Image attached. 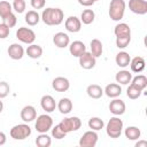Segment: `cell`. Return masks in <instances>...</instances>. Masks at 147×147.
Here are the masks:
<instances>
[{
    "instance_id": "7bdbcfd3",
    "label": "cell",
    "mask_w": 147,
    "mask_h": 147,
    "mask_svg": "<svg viewBox=\"0 0 147 147\" xmlns=\"http://www.w3.org/2000/svg\"><path fill=\"white\" fill-rule=\"evenodd\" d=\"M94 2H95L94 0H78V3L82 5V6H84V7H90V6H92Z\"/></svg>"
},
{
    "instance_id": "9a60e30c",
    "label": "cell",
    "mask_w": 147,
    "mask_h": 147,
    "mask_svg": "<svg viewBox=\"0 0 147 147\" xmlns=\"http://www.w3.org/2000/svg\"><path fill=\"white\" fill-rule=\"evenodd\" d=\"M53 42H54V45H55L56 47H59V48H64V47L69 46V44H70V38H69V36H68L67 33H64V32H57V33H55L54 37H53Z\"/></svg>"
},
{
    "instance_id": "484cf974",
    "label": "cell",
    "mask_w": 147,
    "mask_h": 147,
    "mask_svg": "<svg viewBox=\"0 0 147 147\" xmlns=\"http://www.w3.org/2000/svg\"><path fill=\"white\" fill-rule=\"evenodd\" d=\"M24 21L28 23V25H37L40 21V16L38 14V11L36 10H29L26 14H25V17H24Z\"/></svg>"
},
{
    "instance_id": "7a4b0ae2",
    "label": "cell",
    "mask_w": 147,
    "mask_h": 147,
    "mask_svg": "<svg viewBox=\"0 0 147 147\" xmlns=\"http://www.w3.org/2000/svg\"><path fill=\"white\" fill-rule=\"evenodd\" d=\"M126 3L124 0H111L109 3V17L113 21H121L125 13Z\"/></svg>"
},
{
    "instance_id": "7dc6e473",
    "label": "cell",
    "mask_w": 147,
    "mask_h": 147,
    "mask_svg": "<svg viewBox=\"0 0 147 147\" xmlns=\"http://www.w3.org/2000/svg\"><path fill=\"white\" fill-rule=\"evenodd\" d=\"M94 1H99V0H94Z\"/></svg>"
},
{
    "instance_id": "8992f818",
    "label": "cell",
    "mask_w": 147,
    "mask_h": 147,
    "mask_svg": "<svg viewBox=\"0 0 147 147\" xmlns=\"http://www.w3.org/2000/svg\"><path fill=\"white\" fill-rule=\"evenodd\" d=\"M52 126H53V119L49 115L42 114V115L37 117L34 127L39 133H46L48 130L52 129Z\"/></svg>"
},
{
    "instance_id": "3957f363",
    "label": "cell",
    "mask_w": 147,
    "mask_h": 147,
    "mask_svg": "<svg viewBox=\"0 0 147 147\" xmlns=\"http://www.w3.org/2000/svg\"><path fill=\"white\" fill-rule=\"evenodd\" d=\"M122 130H123V121L119 119L118 117H111L106 126V131L107 134L110 138H118L122 134Z\"/></svg>"
},
{
    "instance_id": "1f68e13d",
    "label": "cell",
    "mask_w": 147,
    "mask_h": 147,
    "mask_svg": "<svg viewBox=\"0 0 147 147\" xmlns=\"http://www.w3.org/2000/svg\"><path fill=\"white\" fill-rule=\"evenodd\" d=\"M131 84H133L134 86L139 87V88L142 91V90H145L146 86H147V78H146V76H144V75H138V76H136V77H133V78L131 79Z\"/></svg>"
},
{
    "instance_id": "ab89813d",
    "label": "cell",
    "mask_w": 147,
    "mask_h": 147,
    "mask_svg": "<svg viewBox=\"0 0 147 147\" xmlns=\"http://www.w3.org/2000/svg\"><path fill=\"white\" fill-rule=\"evenodd\" d=\"M10 92L9 84L7 82H0V99L6 98Z\"/></svg>"
},
{
    "instance_id": "2e32d148",
    "label": "cell",
    "mask_w": 147,
    "mask_h": 147,
    "mask_svg": "<svg viewBox=\"0 0 147 147\" xmlns=\"http://www.w3.org/2000/svg\"><path fill=\"white\" fill-rule=\"evenodd\" d=\"M7 53L13 60H21L24 55V49L20 44H11L7 49Z\"/></svg>"
},
{
    "instance_id": "f546056e",
    "label": "cell",
    "mask_w": 147,
    "mask_h": 147,
    "mask_svg": "<svg viewBox=\"0 0 147 147\" xmlns=\"http://www.w3.org/2000/svg\"><path fill=\"white\" fill-rule=\"evenodd\" d=\"M114 33L116 37L118 36H126V34H131V29L126 23H118L115 29H114Z\"/></svg>"
},
{
    "instance_id": "5bb4252c",
    "label": "cell",
    "mask_w": 147,
    "mask_h": 147,
    "mask_svg": "<svg viewBox=\"0 0 147 147\" xmlns=\"http://www.w3.org/2000/svg\"><path fill=\"white\" fill-rule=\"evenodd\" d=\"M36 117H37V110H36V108L33 106L28 105V106L22 108V110H21V118H22L23 122L30 123L33 119H36Z\"/></svg>"
},
{
    "instance_id": "bcb514c9",
    "label": "cell",
    "mask_w": 147,
    "mask_h": 147,
    "mask_svg": "<svg viewBox=\"0 0 147 147\" xmlns=\"http://www.w3.org/2000/svg\"><path fill=\"white\" fill-rule=\"evenodd\" d=\"M2 109H3V103H2V101L0 100V113L2 111Z\"/></svg>"
},
{
    "instance_id": "30bf717a",
    "label": "cell",
    "mask_w": 147,
    "mask_h": 147,
    "mask_svg": "<svg viewBox=\"0 0 147 147\" xmlns=\"http://www.w3.org/2000/svg\"><path fill=\"white\" fill-rule=\"evenodd\" d=\"M129 8L132 13L137 15H145L147 13V1L146 0H130Z\"/></svg>"
},
{
    "instance_id": "ac0fdd59",
    "label": "cell",
    "mask_w": 147,
    "mask_h": 147,
    "mask_svg": "<svg viewBox=\"0 0 147 147\" xmlns=\"http://www.w3.org/2000/svg\"><path fill=\"white\" fill-rule=\"evenodd\" d=\"M40 105H41V108L46 113H52L56 108L55 100H54V98L52 95H44L41 98V100H40Z\"/></svg>"
},
{
    "instance_id": "ba28073f",
    "label": "cell",
    "mask_w": 147,
    "mask_h": 147,
    "mask_svg": "<svg viewBox=\"0 0 147 147\" xmlns=\"http://www.w3.org/2000/svg\"><path fill=\"white\" fill-rule=\"evenodd\" d=\"M98 133L93 130L86 131L82 138L79 139V146L80 147H94L98 142Z\"/></svg>"
},
{
    "instance_id": "6da1fadb",
    "label": "cell",
    "mask_w": 147,
    "mask_h": 147,
    "mask_svg": "<svg viewBox=\"0 0 147 147\" xmlns=\"http://www.w3.org/2000/svg\"><path fill=\"white\" fill-rule=\"evenodd\" d=\"M63 18L64 14L60 8H46L41 14V20L46 25H60Z\"/></svg>"
},
{
    "instance_id": "8d00e7d4",
    "label": "cell",
    "mask_w": 147,
    "mask_h": 147,
    "mask_svg": "<svg viewBox=\"0 0 147 147\" xmlns=\"http://www.w3.org/2000/svg\"><path fill=\"white\" fill-rule=\"evenodd\" d=\"M2 22H3L5 24H7L9 28H13V26L16 25L17 18H16V16H15L13 13H10V14H8L7 16H5V17L2 18Z\"/></svg>"
},
{
    "instance_id": "603a6c76",
    "label": "cell",
    "mask_w": 147,
    "mask_h": 147,
    "mask_svg": "<svg viewBox=\"0 0 147 147\" xmlns=\"http://www.w3.org/2000/svg\"><path fill=\"white\" fill-rule=\"evenodd\" d=\"M115 79L118 84H122V85H127L129 83H131V79H132V74L127 70H121L116 74L115 76Z\"/></svg>"
},
{
    "instance_id": "b9f144b4",
    "label": "cell",
    "mask_w": 147,
    "mask_h": 147,
    "mask_svg": "<svg viewBox=\"0 0 147 147\" xmlns=\"http://www.w3.org/2000/svg\"><path fill=\"white\" fill-rule=\"evenodd\" d=\"M46 0H31V6L33 9H41L45 7Z\"/></svg>"
},
{
    "instance_id": "44dd1931",
    "label": "cell",
    "mask_w": 147,
    "mask_h": 147,
    "mask_svg": "<svg viewBox=\"0 0 147 147\" xmlns=\"http://www.w3.org/2000/svg\"><path fill=\"white\" fill-rule=\"evenodd\" d=\"M86 93L92 99H100L103 95V90L98 84H91L86 88Z\"/></svg>"
},
{
    "instance_id": "4fadbf2b",
    "label": "cell",
    "mask_w": 147,
    "mask_h": 147,
    "mask_svg": "<svg viewBox=\"0 0 147 147\" xmlns=\"http://www.w3.org/2000/svg\"><path fill=\"white\" fill-rule=\"evenodd\" d=\"M125 108H126V106H125L124 101H122L119 99H116V98H114V100L110 101V103H109V110H110V113L114 114V115H116V116L123 115L125 113Z\"/></svg>"
},
{
    "instance_id": "f6af8a7d",
    "label": "cell",
    "mask_w": 147,
    "mask_h": 147,
    "mask_svg": "<svg viewBox=\"0 0 147 147\" xmlns=\"http://www.w3.org/2000/svg\"><path fill=\"white\" fill-rule=\"evenodd\" d=\"M136 147H147V141L146 140H140L136 144Z\"/></svg>"
},
{
    "instance_id": "e0dca14e",
    "label": "cell",
    "mask_w": 147,
    "mask_h": 147,
    "mask_svg": "<svg viewBox=\"0 0 147 147\" xmlns=\"http://www.w3.org/2000/svg\"><path fill=\"white\" fill-rule=\"evenodd\" d=\"M85 51H86V46H85V44H84L83 41H80V40H75V41H72V42L70 44V46H69V52H70V54L74 55V56H76V57H79Z\"/></svg>"
},
{
    "instance_id": "d590c367",
    "label": "cell",
    "mask_w": 147,
    "mask_h": 147,
    "mask_svg": "<svg viewBox=\"0 0 147 147\" xmlns=\"http://www.w3.org/2000/svg\"><path fill=\"white\" fill-rule=\"evenodd\" d=\"M10 13H13V6L8 1H0V17L3 18Z\"/></svg>"
},
{
    "instance_id": "5b68a950",
    "label": "cell",
    "mask_w": 147,
    "mask_h": 147,
    "mask_svg": "<svg viewBox=\"0 0 147 147\" xmlns=\"http://www.w3.org/2000/svg\"><path fill=\"white\" fill-rule=\"evenodd\" d=\"M31 127L28 124H17L10 129V137L15 140H23L30 137Z\"/></svg>"
},
{
    "instance_id": "83f0119b",
    "label": "cell",
    "mask_w": 147,
    "mask_h": 147,
    "mask_svg": "<svg viewBox=\"0 0 147 147\" xmlns=\"http://www.w3.org/2000/svg\"><path fill=\"white\" fill-rule=\"evenodd\" d=\"M95 18V14L92 9H85L82 11V15H80V22H83L84 24L88 25L91 23H93Z\"/></svg>"
},
{
    "instance_id": "e575fe53",
    "label": "cell",
    "mask_w": 147,
    "mask_h": 147,
    "mask_svg": "<svg viewBox=\"0 0 147 147\" xmlns=\"http://www.w3.org/2000/svg\"><path fill=\"white\" fill-rule=\"evenodd\" d=\"M131 41V34H126V36H118L116 37V46L118 48H125L129 46Z\"/></svg>"
},
{
    "instance_id": "f1b7e54d",
    "label": "cell",
    "mask_w": 147,
    "mask_h": 147,
    "mask_svg": "<svg viewBox=\"0 0 147 147\" xmlns=\"http://www.w3.org/2000/svg\"><path fill=\"white\" fill-rule=\"evenodd\" d=\"M124 134L129 140H137V139L140 138L141 132L137 126H129V127L125 129Z\"/></svg>"
},
{
    "instance_id": "f35d334b",
    "label": "cell",
    "mask_w": 147,
    "mask_h": 147,
    "mask_svg": "<svg viewBox=\"0 0 147 147\" xmlns=\"http://www.w3.org/2000/svg\"><path fill=\"white\" fill-rule=\"evenodd\" d=\"M13 9L18 14H22L25 10V1L24 0H14Z\"/></svg>"
},
{
    "instance_id": "8fae6325",
    "label": "cell",
    "mask_w": 147,
    "mask_h": 147,
    "mask_svg": "<svg viewBox=\"0 0 147 147\" xmlns=\"http://www.w3.org/2000/svg\"><path fill=\"white\" fill-rule=\"evenodd\" d=\"M52 87L56 92H67L70 87L69 79L65 77H56L52 82Z\"/></svg>"
},
{
    "instance_id": "cb8c5ba5",
    "label": "cell",
    "mask_w": 147,
    "mask_h": 147,
    "mask_svg": "<svg viewBox=\"0 0 147 147\" xmlns=\"http://www.w3.org/2000/svg\"><path fill=\"white\" fill-rule=\"evenodd\" d=\"M57 109L60 110L61 114H69L71 110H72V102L69 98H62L59 103H57Z\"/></svg>"
},
{
    "instance_id": "7402d4cb",
    "label": "cell",
    "mask_w": 147,
    "mask_h": 147,
    "mask_svg": "<svg viewBox=\"0 0 147 147\" xmlns=\"http://www.w3.org/2000/svg\"><path fill=\"white\" fill-rule=\"evenodd\" d=\"M130 61H131V57L129 55V53L126 52H119L116 54V57H115V62L118 67L121 68H126L129 64H130Z\"/></svg>"
},
{
    "instance_id": "ffe728a7",
    "label": "cell",
    "mask_w": 147,
    "mask_h": 147,
    "mask_svg": "<svg viewBox=\"0 0 147 147\" xmlns=\"http://www.w3.org/2000/svg\"><path fill=\"white\" fill-rule=\"evenodd\" d=\"M145 59L141 57V56H136L133 57L131 61H130V67H131V70L136 74H139L144 69H145Z\"/></svg>"
},
{
    "instance_id": "d6986e66",
    "label": "cell",
    "mask_w": 147,
    "mask_h": 147,
    "mask_svg": "<svg viewBox=\"0 0 147 147\" xmlns=\"http://www.w3.org/2000/svg\"><path fill=\"white\" fill-rule=\"evenodd\" d=\"M103 93L108 96V98H117L121 95L122 93V87L119 86V84H116V83H111V84H108L103 91Z\"/></svg>"
},
{
    "instance_id": "d6a6232c",
    "label": "cell",
    "mask_w": 147,
    "mask_h": 147,
    "mask_svg": "<svg viewBox=\"0 0 147 147\" xmlns=\"http://www.w3.org/2000/svg\"><path fill=\"white\" fill-rule=\"evenodd\" d=\"M103 125H105L103 121L101 118H99V117H91L88 119V126L93 131H99V130L103 129Z\"/></svg>"
},
{
    "instance_id": "9c48e42d",
    "label": "cell",
    "mask_w": 147,
    "mask_h": 147,
    "mask_svg": "<svg viewBox=\"0 0 147 147\" xmlns=\"http://www.w3.org/2000/svg\"><path fill=\"white\" fill-rule=\"evenodd\" d=\"M79 64L83 69H86V70H90L92 68L95 67V63H96V57H94L92 55L91 52H84L79 57Z\"/></svg>"
},
{
    "instance_id": "ee69618b",
    "label": "cell",
    "mask_w": 147,
    "mask_h": 147,
    "mask_svg": "<svg viewBox=\"0 0 147 147\" xmlns=\"http://www.w3.org/2000/svg\"><path fill=\"white\" fill-rule=\"evenodd\" d=\"M6 140H7L6 134H5L3 132H1V131H0V146L5 145V144H6Z\"/></svg>"
},
{
    "instance_id": "52a82bcc",
    "label": "cell",
    "mask_w": 147,
    "mask_h": 147,
    "mask_svg": "<svg viewBox=\"0 0 147 147\" xmlns=\"http://www.w3.org/2000/svg\"><path fill=\"white\" fill-rule=\"evenodd\" d=\"M16 38L24 42V44H33V41L36 40V33L29 29V28H18V30L16 31Z\"/></svg>"
},
{
    "instance_id": "4316f807",
    "label": "cell",
    "mask_w": 147,
    "mask_h": 147,
    "mask_svg": "<svg viewBox=\"0 0 147 147\" xmlns=\"http://www.w3.org/2000/svg\"><path fill=\"white\" fill-rule=\"evenodd\" d=\"M103 52V45L99 39H93L91 41V53L94 57H99L102 55Z\"/></svg>"
},
{
    "instance_id": "d4e9b609",
    "label": "cell",
    "mask_w": 147,
    "mask_h": 147,
    "mask_svg": "<svg viewBox=\"0 0 147 147\" xmlns=\"http://www.w3.org/2000/svg\"><path fill=\"white\" fill-rule=\"evenodd\" d=\"M26 55L31 59H39L42 55V48L39 45L36 44H30L26 48Z\"/></svg>"
},
{
    "instance_id": "836d02e7",
    "label": "cell",
    "mask_w": 147,
    "mask_h": 147,
    "mask_svg": "<svg viewBox=\"0 0 147 147\" xmlns=\"http://www.w3.org/2000/svg\"><path fill=\"white\" fill-rule=\"evenodd\" d=\"M141 92L142 91L139 87L134 86L133 84H130L129 87H127V90H126V95H127V98L134 100V99H138L141 95Z\"/></svg>"
},
{
    "instance_id": "277c9868",
    "label": "cell",
    "mask_w": 147,
    "mask_h": 147,
    "mask_svg": "<svg viewBox=\"0 0 147 147\" xmlns=\"http://www.w3.org/2000/svg\"><path fill=\"white\" fill-rule=\"evenodd\" d=\"M59 126L65 132V133H69V132H74V131H77L78 129H80L82 126V121L76 117V116H72V117H65L63 118L60 123H59Z\"/></svg>"
},
{
    "instance_id": "7c38bea8",
    "label": "cell",
    "mask_w": 147,
    "mask_h": 147,
    "mask_svg": "<svg viewBox=\"0 0 147 147\" xmlns=\"http://www.w3.org/2000/svg\"><path fill=\"white\" fill-rule=\"evenodd\" d=\"M65 29L69 31V32H72V33H76V32H79L80 29H82V22L78 17L76 16H69L67 20H65Z\"/></svg>"
},
{
    "instance_id": "74e56055",
    "label": "cell",
    "mask_w": 147,
    "mask_h": 147,
    "mask_svg": "<svg viewBox=\"0 0 147 147\" xmlns=\"http://www.w3.org/2000/svg\"><path fill=\"white\" fill-rule=\"evenodd\" d=\"M52 136H53V138H55V139H63L65 136H67V133L59 126V124L57 125H55L53 129H52Z\"/></svg>"
},
{
    "instance_id": "60d3db41",
    "label": "cell",
    "mask_w": 147,
    "mask_h": 147,
    "mask_svg": "<svg viewBox=\"0 0 147 147\" xmlns=\"http://www.w3.org/2000/svg\"><path fill=\"white\" fill-rule=\"evenodd\" d=\"M9 31L10 28L7 24H5L3 22L0 23V39H6L9 36Z\"/></svg>"
},
{
    "instance_id": "4dcf8cb0",
    "label": "cell",
    "mask_w": 147,
    "mask_h": 147,
    "mask_svg": "<svg viewBox=\"0 0 147 147\" xmlns=\"http://www.w3.org/2000/svg\"><path fill=\"white\" fill-rule=\"evenodd\" d=\"M51 144H52V139L46 133H40L36 138V145L38 147H49Z\"/></svg>"
}]
</instances>
